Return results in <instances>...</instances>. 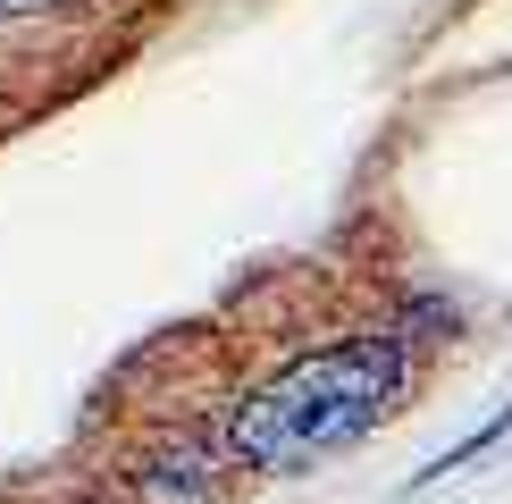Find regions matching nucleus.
Listing matches in <instances>:
<instances>
[{
    "mask_svg": "<svg viewBox=\"0 0 512 504\" xmlns=\"http://www.w3.org/2000/svg\"><path fill=\"white\" fill-rule=\"evenodd\" d=\"M412 395V336L403 328H353L336 345L294 353L277 378L244 387L227 404V462L236 471H303L319 454H345Z\"/></svg>",
    "mask_w": 512,
    "mask_h": 504,
    "instance_id": "f257e3e1",
    "label": "nucleus"
},
{
    "mask_svg": "<svg viewBox=\"0 0 512 504\" xmlns=\"http://www.w3.org/2000/svg\"><path fill=\"white\" fill-rule=\"evenodd\" d=\"M143 488H152L160 504H202L210 488H219V471H210L202 446H160V454H143Z\"/></svg>",
    "mask_w": 512,
    "mask_h": 504,
    "instance_id": "f03ea898",
    "label": "nucleus"
},
{
    "mask_svg": "<svg viewBox=\"0 0 512 504\" xmlns=\"http://www.w3.org/2000/svg\"><path fill=\"white\" fill-rule=\"evenodd\" d=\"M504 429H512V395H504V404H496V412H487V420H479V429H471V437H454V446H445L437 462H420V471H412V488H445V479H454V471H471V462H479L487 446H496V437H504Z\"/></svg>",
    "mask_w": 512,
    "mask_h": 504,
    "instance_id": "7ed1b4c3",
    "label": "nucleus"
},
{
    "mask_svg": "<svg viewBox=\"0 0 512 504\" xmlns=\"http://www.w3.org/2000/svg\"><path fill=\"white\" fill-rule=\"evenodd\" d=\"M59 0H0V26H9V17H51Z\"/></svg>",
    "mask_w": 512,
    "mask_h": 504,
    "instance_id": "20e7f679",
    "label": "nucleus"
}]
</instances>
